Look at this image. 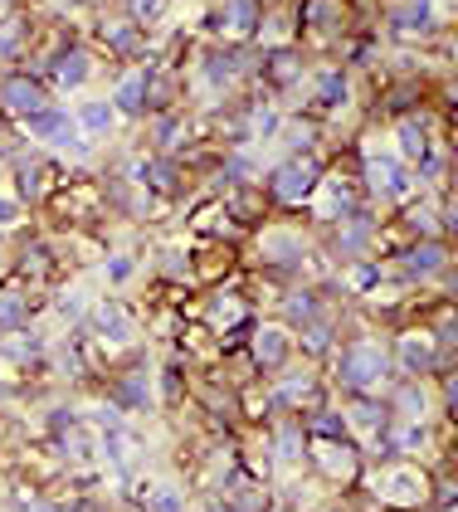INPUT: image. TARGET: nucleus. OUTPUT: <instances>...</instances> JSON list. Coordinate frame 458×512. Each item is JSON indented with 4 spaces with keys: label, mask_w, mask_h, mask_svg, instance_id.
Returning <instances> with one entry per match:
<instances>
[{
    "label": "nucleus",
    "mask_w": 458,
    "mask_h": 512,
    "mask_svg": "<svg viewBox=\"0 0 458 512\" xmlns=\"http://www.w3.org/2000/svg\"><path fill=\"white\" fill-rule=\"evenodd\" d=\"M381 30H385V40H434L439 5L434 0H385Z\"/></svg>",
    "instance_id": "15"
},
{
    "label": "nucleus",
    "mask_w": 458,
    "mask_h": 512,
    "mask_svg": "<svg viewBox=\"0 0 458 512\" xmlns=\"http://www.w3.org/2000/svg\"><path fill=\"white\" fill-rule=\"evenodd\" d=\"M273 142H278L283 157H312V152H327V122L312 118V113H283Z\"/></svg>",
    "instance_id": "16"
},
{
    "label": "nucleus",
    "mask_w": 458,
    "mask_h": 512,
    "mask_svg": "<svg viewBox=\"0 0 458 512\" xmlns=\"http://www.w3.org/2000/svg\"><path fill=\"white\" fill-rule=\"evenodd\" d=\"M142 274V254L137 249H108L103 254V283H108V293L122 298V288H132Z\"/></svg>",
    "instance_id": "21"
},
{
    "label": "nucleus",
    "mask_w": 458,
    "mask_h": 512,
    "mask_svg": "<svg viewBox=\"0 0 458 512\" xmlns=\"http://www.w3.org/2000/svg\"><path fill=\"white\" fill-rule=\"evenodd\" d=\"M268 0H215L195 20V44H254Z\"/></svg>",
    "instance_id": "7"
},
{
    "label": "nucleus",
    "mask_w": 458,
    "mask_h": 512,
    "mask_svg": "<svg viewBox=\"0 0 458 512\" xmlns=\"http://www.w3.org/2000/svg\"><path fill=\"white\" fill-rule=\"evenodd\" d=\"M44 308H49L44 298H35L30 288H20L15 278H5L0 283V337L5 332H20V327H35V317Z\"/></svg>",
    "instance_id": "18"
},
{
    "label": "nucleus",
    "mask_w": 458,
    "mask_h": 512,
    "mask_svg": "<svg viewBox=\"0 0 458 512\" xmlns=\"http://www.w3.org/2000/svg\"><path fill=\"white\" fill-rule=\"evenodd\" d=\"M307 108L303 113H312V118H332V113H342L346 103L356 98V74H346L342 64H332V59H322L317 69H312V79H307Z\"/></svg>",
    "instance_id": "13"
},
{
    "label": "nucleus",
    "mask_w": 458,
    "mask_h": 512,
    "mask_svg": "<svg viewBox=\"0 0 458 512\" xmlns=\"http://www.w3.org/2000/svg\"><path fill=\"white\" fill-rule=\"evenodd\" d=\"M83 332L93 337V347L108 356H122L132 352V347H142V317H137V303H127V298H98L88 317H83Z\"/></svg>",
    "instance_id": "5"
},
{
    "label": "nucleus",
    "mask_w": 458,
    "mask_h": 512,
    "mask_svg": "<svg viewBox=\"0 0 458 512\" xmlns=\"http://www.w3.org/2000/svg\"><path fill=\"white\" fill-rule=\"evenodd\" d=\"M49 103H59L54 88L39 79V74H30L25 64L0 69V118L10 122V127H20L25 118H35L39 108H49Z\"/></svg>",
    "instance_id": "11"
},
{
    "label": "nucleus",
    "mask_w": 458,
    "mask_h": 512,
    "mask_svg": "<svg viewBox=\"0 0 458 512\" xmlns=\"http://www.w3.org/2000/svg\"><path fill=\"white\" fill-rule=\"evenodd\" d=\"M293 20H298V44L317 59H332L337 44L366 20V10L356 0H298L293 5Z\"/></svg>",
    "instance_id": "2"
},
{
    "label": "nucleus",
    "mask_w": 458,
    "mask_h": 512,
    "mask_svg": "<svg viewBox=\"0 0 458 512\" xmlns=\"http://www.w3.org/2000/svg\"><path fill=\"white\" fill-rule=\"evenodd\" d=\"M108 103L122 122H147V64H122L113 69V93Z\"/></svg>",
    "instance_id": "17"
},
{
    "label": "nucleus",
    "mask_w": 458,
    "mask_h": 512,
    "mask_svg": "<svg viewBox=\"0 0 458 512\" xmlns=\"http://www.w3.org/2000/svg\"><path fill=\"white\" fill-rule=\"evenodd\" d=\"M147 512H186V493L181 488H156Z\"/></svg>",
    "instance_id": "24"
},
{
    "label": "nucleus",
    "mask_w": 458,
    "mask_h": 512,
    "mask_svg": "<svg viewBox=\"0 0 458 512\" xmlns=\"http://www.w3.org/2000/svg\"><path fill=\"white\" fill-rule=\"evenodd\" d=\"M327 381L332 395H376L381 386L395 381V361H390V337L385 332H346L337 356L327 361Z\"/></svg>",
    "instance_id": "1"
},
{
    "label": "nucleus",
    "mask_w": 458,
    "mask_h": 512,
    "mask_svg": "<svg viewBox=\"0 0 458 512\" xmlns=\"http://www.w3.org/2000/svg\"><path fill=\"white\" fill-rule=\"evenodd\" d=\"M307 464H317L332 483H356L366 478V449L356 439H307Z\"/></svg>",
    "instance_id": "14"
},
{
    "label": "nucleus",
    "mask_w": 458,
    "mask_h": 512,
    "mask_svg": "<svg viewBox=\"0 0 458 512\" xmlns=\"http://www.w3.org/2000/svg\"><path fill=\"white\" fill-rule=\"evenodd\" d=\"M74 122H78V132L98 147V142H108L117 132V108L108 103V98H78V108H74Z\"/></svg>",
    "instance_id": "20"
},
{
    "label": "nucleus",
    "mask_w": 458,
    "mask_h": 512,
    "mask_svg": "<svg viewBox=\"0 0 458 512\" xmlns=\"http://www.w3.org/2000/svg\"><path fill=\"white\" fill-rule=\"evenodd\" d=\"M327 171V152H312V157H278L273 166H264L259 186H264L273 215H293V220H307V200L317 191Z\"/></svg>",
    "instance_id": "3"
},
{
    "label": "nucleus",
    "mask_w": 458,
    "mask_h": 512,
    "mask_svg": "<svg viewBox=\"0 0 458 512\" xmlns=\"http://www.w3.org/2000/svg\"><path fill=\"white\" fill-rule=\"evenodd\" d=\"M25 220H30V210L10 196V191H0V235H15V230H25Z\"/></svg>",
    "instance_id": "23"
},
{
    "label": "nucleus",
    "mask_w": 458,
    "mask_h": 512,
    "mask_svg": "<svg viewBox=\"0 0 458 512\" xmlns=\"http://www.w3.org/2000/svg\"><path fill=\"white\" fill-rule=\"evenodd\" d=\"M83 40L93 44L113 69H122V64H142V54H147L152 35H147L137 20H127L113 0H103V5H93V15H88V35H83Z\"/></svg>",
    "instance_id": "4"
},
{
    "label": "nucleus",
    "mask_w": 458,
    "mask_h": 512,
    "mask_svg": "<svg viewBox=\"0 0 458 512\" xmlns=\"http://www.w3.org/2000/svg\"><path fill=\"white\" fill-rule=\"evenodd\" d=\"M264 386H268L273 410H278L283 420H303L307 410H317V405H327V400H332V381H327V371H322V366H312V361H293L283 376H273V381H264Z\"/></svg>",
    "instance_id": "6"
},
{
    "label": "nucleus",
    "mask_w": 458,
    "mask_h": 512,
    "mask_svg": "<svg viewBox=\"0 0 458 512\" xmlns=\"http://www.w3.org/2000/svg\"><path fill=\"white\" fill-rule=\"evenodd\" d=\"M98 69H103V54H98L93 44L78 35L69 49H59V54L49 59V69H44V83L54 88V98H74V93H83L88 83L98 79Z\"/></svg>",
    "instance_id": "12"
},
{
    "label": "nucleus",
    "mask_w": 458,
    "mask_h": 512,
    "mask_svg": "<svg viewBox=\"0 0 458 512\" xmlns=\"http://www.w3.org/2000/svg\"><path fill=\"white\" fill-rule=\"evenodd\" d=\"M244 361L254 366L259 381L283 376V371L298 361V337H293V327H283L278 317H259L254 332H249V342H244Z\"/></svg>",
    "instance_id": "10"
},
{
    "label": "nucleus",
    "mask_w": 458,
    "mask_h": 512,
    "mask_svg": "<svg viewBox=\"0 0 458 512\" xmlns=\"http://www.w3.org/2000/svg\"><path fill=\"white\" fill-rule=\"evenodd\" d=\"M317 59L307 54L303 44H278V49H259V69H254V88L273 98V103H288L293 93H303L312 79Z\"/></svg>",
    "instance_id": "8"
},
{
    "label": "nucleus",
    "mask_w": 458,
    "mask_h": 512,
    "mask_svg": "<svg viewBox=\"0 0 458 512\" xmlns=\"http://www.w3.org/2000/svg\"><path fill=\"white\" fill-rule=\"evenodd\" d=\"M113 5L127 15V20H137V25L152 35L156 25H166V20H171V5H176V0H113Z\"/></svg>",
    "instance_id": "22"
},
{
    "label": "nucleus",
    "mask_w": 458,
    "mask_h": 512,
    "mask_svg": "<svg viewBox=\"0 0 458 512\" xmlns=\"http://www.w3.org/2000/svg\"><path fill=\"white\" fill-rule=\"evenodd\" d=\"M361 152V147H356ZM361 186H366V200L376 210H395L400 200H410L420 186H415V171L395 152H361Z\"/></svg>",
    "instance_id": "9"
},
{
    "label": "nucleus",
    "mask_w": 458,
    "mask_h": 512,
    "mask_svg": "<svg viewBox=\"0 0 458 512\" xmlns=\"http://www.w3.org/2000/svg\"><path fill=\"white\" fill-rule=\"evenodd\" d=\"M156 410H181V405H191V371H186V361H161L156 366Z\"/></svg>",
    "instance_id": "19"
}]
</instances>
